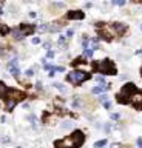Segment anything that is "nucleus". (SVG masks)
<instances>
[{
	"label": "nucleus",
	"instance_id": "obj_19",
	"mask_svg": "<svg viewBox=\"0 0 142 148\" xmlns=\"http://www.w3.org/2000/svg\"><path fill=\"white\" fill-rule=\"evenodd\" d=\"M104 145H107V141H99V142L94 144V147L96 148H101V147H104Z\"/></svg>",
	"mask_w": 142,
	"mask_h": 148
},
{
	"label": "nucleus",
	"instance_id": "obj_10",
	"mask_svg": "<svg viewBox=\"0 0 142 148\" xmlns=\"http://www.w3.org/2000/svg\"><path fill=\"white\" fill-rule=\"evenodd\" d=\"M15 103H17V100L14 97H8V100H6V110H12L15 107Z\"/></svg>",
	"mask_w": 142,
	"mask_h": 148
},
{
	"label": "nucleus",
	"instance_id": "obj_27",
	"mask_svg": "<svg viewBox=\"0 0 142 148\" xmlns=\"http://www.w3.org/2000/svg\"><path fill=\"white\" fill-rule=\"evenodd\" d=\"M25 74H26L28 77H31V76H34V69H28V71H26Z\"/></svg>",
	"mask_w": 142,
	"mask_h": 148
},
{
	"label": "nucleus",
	"instance_id": "obj_38",
	"mask_svg": "<svg viewBox=\"0 0 142 148\" xmlns=\"http://www.w3.org/2000/svg\"><path fill=\"white\" fill-rule=\"evenodd\" d=\"M141 29H142V25H141Z\"/></svg>",
	"mask_w": 142,
	"mask_h": 148
},
{
	"label": "nucleus",
	"instance_id": "obj_32",
	"mask_svg": "<svg viewBox=\"0 0 142 148\" xmlns=\"http://www.w3.org/2000/svg\"><path fill=\"white\" fill-rule=\"evenodd\" d=\"M111 148H122L121 144H111Z\"/></svg>",
	"mask_w": 142,
	"mask_h": 148
},
{
	"label": "nucleus",
	"instance_id": "obj_6",
	"mask_svg": "<svg viewBox=\"0 0 142 148\" xmlns=\"http://www.w3.org/2000/svg\"><path fill=\"white\" fill-rule=\"evenodd\" d=\"M71 137H73V141H74V144H76V147H80L82 144H83V133L82 131H74L73 134H71Z\"/></svg>",
	"mask_w": 142,
	"mask_h": 148
},
{
	"label": "nucleus",
	"instance_id": "obj_3",
	"mask_svg": "<svg viewBox=\"0 0 142 148\" xmlns=\"http://www.w3.org/2000/svg\"><path fill=\"white\" fill-rule=\"evenodd\" d=\"M94 68H96L101 74H116V66H114V63L110 62V60H102V62L96 63Z\"/></svg>",
	"mask_w": 142,
	"mask_h": 148
},
{
	"label": "nucleus",
	"instance_id": "obj_24",
	"mask_svg": "<svg viewBox=\"0 0 142 148\" xmlns=\"http://www.w3.org/2000/svg\"><path fill=\"white\" fill-rule=\"evenodd\" d=\"M79 105H80V100H79V97H76L73 102V107H79Z\"/></svg>",
	"mask_w": 142,
	"mask_h": 148
},
{
	"label": "nucleus",
	"instance_id": "obj_28",
	"mask_svg": "<svg viewBox=\"0 0 142 148\" xmlns=\"http://www.w3.org/2000/svg\"><path fill=\"white\" fill-rule=\"evenodd\" d=\"M73 34H74L73 29H68V31H66V37H73Z\"/></svg>",
	"mask_w": 142,
	"mask_h": 148
},
{
	"label": "nucleus",
	"instance_id": "obj_14",
	"mask_svg": "<svg viewBox=\"0 0 142 148\" xmlns=\"http://www.w3.org/2000/svg\"><path fill=\"white\" fill-rule=\"evenodd\" d=\"M93 51H94V49H93L91 46H88V48H85V49H83V53H85V56H87V57H91V56H93Z\"/></svg>",
	"mask_w": 142,
	"mask_h": 148
},
{
	"label": "nucleus",
	"instance_id": "obj_17",
	"mask_svg": "<svg viewBox=\"0 0 142 148\" xmlns=\"http://www.w3.org/2000/svg\"><path fill=\"white\" fill-rule=\"evenodd\" d=\"M73 125H74L73 122H63L62 128H63V130H70V128H73Z\"/></svg>",
	"mask_w": 142,
	"mask_h": 148
},
{
	"label": "nucleus",
	"instance_id": "obj_4",
	"mask_svg": "<svg viewBox=\"0 0 142 148\" xmlns=\"http://www.w3.org/2000/svg\"><path fill=\"white\" fill-rule=\"evenodd\" d=\"M130 102L136 107V108H142V91H135L130 97Z\"/></svg>",
	"mask_w": 142,
	"mask_h": 148
},
{
	"label": "nucleus",
	"instance_id": "obj_20",
	"mask_svg": "<svg viewBox=\"0 0 142 148\" xmlns=\"http://www.w3.org/2000/svg\"><path fill=\"white\" fill-rule=\"evenodd\" d=\"M113 3L118 5V6H124L125 5V0H113Z\"/></svg>",
	"mask_w": 142,
	"mask_h": 148
},
{
	"label": "nucleus",
	"instance_id": "obj_29",
	"mask_svg": "<svg viewBox=\"0 0 142 148\" xmlns=\"http://www.w3.org/2000/svg\"><path fill=\"white\" fill-rule=\"evenodd\" d=\"M43 48H45V49H49V48H51V42H46V43L43 45Z\"/></svg>",
	"mask_w": 142,
	"mask_h": 148
},
{
	"label": "nucleus",
	"instance_id": "obj_34",
	"mask_svg": "<svg viewBox=\"0 0 142 148\" xmlns=\"http://www.w3.org/2000/svg\"><path fill=\"white\" fill-rule=\"evenodd\" d=\"M105 100H107V97H105V96H102V97L99 99V102H105Z\"/></svg>",
	"mask_w": 142,
	"mask_h": 148
},
{
	"label": "nucleus",
	"instance_id": "obj_33",
	"mask_svg": "<svg viewBox=\"0 0 142 148\" xmlns=\"http://www.w3.org/2000/svg\"><path fill=\"white\" fill-rule=\"evenodd\" d=\"M96 80H97V82H101V83H104V77H101V76H99V77H96Z\"/></svg>",
	"mask_w": 142,
	"mask_h": 148
},
{
	"label": "nucleus",
	"instance_id": "obj_39",
	"mask_svg": "<svg viewBox=\"0 0 142 148\" xmlns=\"http://www.w3.org/2000/svg\"><path fill=\"white\" fill-rule=\"evenodd\" d=\"M0 2H3V0H0Z\"/></svg>",
	"mask_w": 142,
	"mask_h": 148
},
{
	"label": "nucleus",
	"instance_id": "obj_23",
	"mask_svg": "<svg viewBox=\"0 0 142 148\" xmlns=\"http://www.w3.org/2000/svg\"><path fill=\"white\" fill-rule=\"evenodd\" d=\"M82 46H83V49L88 48V39H83V40H82Z\"/></svg>",
	"mask_w": 142,
	"mask_h": 148
},
{
	"label": "nucleus",
	"instance_id": "obj_15",
	"mask_svg": "<svg viewBox=\"0 0 142 148\" xmlns=\"http://www.w3.org/2000/svg\"><path fill=\"white\" fill-rule=\"evenodd\" d=\"M6 32H9V29H8V26H5L3 23H0V34H6Z\"/></svg>",
	"mask_w": 142,
	"mask_h": 148
},
{
	"label": "nucleus",
	"instance_id": "obj_35",
	"mask_svg": "<svg viewBox=\"0 0 142 148\" xmlns=\"http://www.w3.org/2000/svg\"><path fill=\"white\" fill-rule=\"evenodd\" d=\"M138 145H139V148H142V139H138Z\"/></svg>",
	"mask_w": 142,
	"mask_h": 148
},
{
	"label": "nucleus",
	"instance_id": "obj_18",
	"mask_svg": "<svg viewBox=\"0 0 142 148\" xmlns=\"http://www.w3.org/2000/svg\"><path fill=\"white\" fill-rule=\"evenodd\" d=\"M54 86H56V88H57L59 91H62V93H66V88H65V86H63L62 83H56Z\"/></svg>",
	"mask_w": 142,
	"mask_h": 148
},
{
	"label": "nucleus",
	"instance_id": "obj_11",
	"mask_svg": "<svg viewBox=\"0 0 142 148\" xmlns=\"http://www.w3.org/2000/svg\"><path fill=\"white\" fill-rule=\"evenodd\" d=\"M114 28H116V31H118V34H122V32H125V25H122V23H114Z\"/></svg>",
	"mask_w": 142,
	"mask_h": 148
},
{
	"label": "nucleus",
	"instance_id": "obj_16",
	"mask_svg": "<svg viewBox=\"0 0 142 148\" xmlns=\"http://www.w3.org/2000/svg\"><path fill=\"white\" fill-rule=\"evenodd\" d=\"M91 48H93V49H97V48H99V40H97V37L93 39V42H91Z\"/></svg>",
	"mask_w": 142,
	"mask_h": 148
},
{
	"label": "nucleus",
	"instance_id": "obj_13",
	"mask_svg": "<svg viewBox=\"0 0 142 148\" xmlns=\"http://www.w3.org/2000/svg\"><path fill=\"white\" fill-rule=\"evenodd\" d=\"M12 36H14V39H23V34H22L20 29H14L12 31Z\"/></svg>",
	"mask_w": 142,
	"mask_h": 148
},
{
	"label": "nucleus",
	"instance_id": "obj_7",
	"mask_svg": "<svg viewBox=\"0 0 142 148\" xmlns=\"http://www.w3.org/2000/svg\"><path fill=\"white\" fill-rule=\"evenodd\" d=\"M68 19L70 20H82L83 12L82 11H71V12H68Z\"/></svg>",
	"mask_w": 142,
	"mask_h": 148
},
{
	"label": "nucleus",
	"instance_id": "obj_8",
	"mask_svg": "<svg viewBox=\"0 0 142 148\" xmlns=\"http://www.w3.org/2000/svg\"><path fill=\"white\" fill-rule=\"evenodd\" d=\"M34 29H36V26H34V25H22V26H20V31H22V34H23V36L31 34Z\"/></svg>",
	"mask_w": 142,
	"mask_h": 148
},
{
	"label": "nucleus",
	"instance_id": "obj_9",
	"mask_svg": "<svg viewBox=\"0 0 142 148\" xmlns=\"http://www.w3.org/2000/svg\"><path fill=\"white\" fill-rule=\"evenodd\" d=\"M108 85L107 83H101V85H97V86H94L93 88V93L94 94H101V93H105V91H108Z\"/></svg>",
	"mask_w": 142,
	"mask_h": 148
},
{
	"label": "nucleus",
	"instance_id": "obj_22",
	"mask_svg": "<svg viewBox=\"0 0 142 148\" xmlns=\"http://www.w3.org/2000/svg\"><path fill=\"white\" fill-rule=\"evenodd\" d=\"M31 42H32V45H37V43H40V39H39V37H32Z\"/></svg>",
	"mask_w": 142,
	"mask_h": 148
},
{
	"label": "nucleus",
	"instance_id": "obj_1",
	"mask_svg": "<svg viewBox=\"0 0 142 148\" xmlns=\"http://www.w3.org/2000/svg\"><path fill=\"white\" fill-rule=\"evenodd\" d=\"M90 79V74L85 73V71H80V69H74L68 74V80L73 83V85H80L82 82L88 80Z\"/></svg>",
	"mask_w": 142,
	"mask_h": 148
},
{
	"label": "nucleus",
	"instance_id": "obj_2",
	"mask_svg": "<svg viewBox=\"0 0 142 148\" xmlns=\"http://www.w3.org/2000/svg\"><path fill=\"white\" fill-rule=\"evenodd\" d=\"M136 91V86H135V83H127V85H124V88L121 90V93L118 94V102L119 103H125L130 97H131V94Z\"/></svg>",
	"mask_w": 142,
	"mask_h": 148
},
{
	"label": "nucleus",
	"instance_id": "obj_30",
	"mask_svg": "<svg viewBox=\"0 0 142 148\" xmlns=\"http://www.w3.org/2000/svg\"><path fill=\"white\" fill-rule=\"evenodd\" d=\"M46 57H49V59L54 57V53H53V51H48V53H46Z\"/></svg>",
	"mask_w": 142,
	"mask_h": 148
},
{
	"label": "nucleus",
	"instance_id": "obj_31",
	"mask_svg": "<svg viewBox=\"0 0 142 148\" xmlns=\"http://www.w3.org/2000/svg\"><path fill=\"white\" fill-rule=\"evenodd\" d=\"M111 119H113V120H118V119H119V114H111Z\"/></svg>",
	"mask_w": 142,
	"mask_h": 148
},
{
	"label": "nucleus",
	"instance_id": "obj_21",
	"mask_svg": "<svg viewBox=\"0 0 142 148\" xmlns=\"http://www.w3.org/2000/svg\"><path fill=\"white\" fill-rule=\"evenodd\" d=\"M59 45H63L65 43V36H59V40H57Z\"/></svg>",
	"mask_w": 142,
	"mask_h": 148
},
{
	"label": "nucleus",
	"instance_id": "obj_5",
	"mask_svg": "<svg viewBox=\"0 0 142 148\" xmlns=\"http://www.w3.org/2000/svg\"><path fill=\"white\" fill-rule=\"evenodd\" d=\"M8 69H9V73H11L14 77H19L20 69H19V62H17L15 59H12V60L8 62Z\"/></svg>",
	"mask_w": 142,
	"mask_h": 148
},
{
	"label": "nucleus",
	"instance_id": "obj_12",
	"mask_svg": "<svg viewBox=\"0 0 142 148\" xmlns=\"http://www.w3.org/2000/svg\"><path fill=\"white\" fill-rule=\"evenodd\" d=\"M6 94H8V88H6L3 83H0V99H2V97H5Z\"/></svg>",
	"mask_w": 142,
	"mask_h": 148
},
{
	"label": "nucleus",
	"instance_id": "obj_26",
	"mask_svg": "<svg viewBox=\"0 0 142 148\" xmlns=\"http://www.w3.org/2000/svg\"><path fill=\"white\" fill-rule=\"evenodd\" d=\"M54 69H56V71H59V73H63V71H65V68H63V66H54Z\"/></svg>",
	"mask_w": 142,
	"mask_h": 148
},
{
	"label": "nucleus",
	"instance_id": "obj_37",
	"mask_svg": "<svg viewBox=\"0 0 142 148\" xmlns=\"http://www.w3.org/2000/svg\"><path fill=\"white\" fill-rule=\"evenodd\" d=\"M131 2H135V3H142V0H131Z\"/></svg>",
	"mask_w": 142,
	"mask_h": 148
},
{
	"label": "nucleus",
	"instance_id": "obj_36",
	"mask_svg": "<svg viewBox=\"0 0 142 148\" xmlns=\"http://www.w3.org/2000/svg\"><path fill=\"white\" fill-rule=\"evenodd\" d=\"M3 54H5V49H3V48L0 46V56H3Z\"/></svg>",
	"mask_w": 142,
	"mask_h": 148
},
{
	"label": "nucleus",
	"instance_id": "obj_25",
	"mask_svg": "<svg viewBox=\"0 0 142 148\" xmlns=\"http://www.w3.org/2000/svg\"><path fill=\"white\" fill-rule=\"evenodd\" d=\"M104 107H105L107 110H110V108H111V102H108V100H105V102H104Z\"/></svg>",
	"mask_w": 142,
	"mask_h": 148
}]
</instances>
